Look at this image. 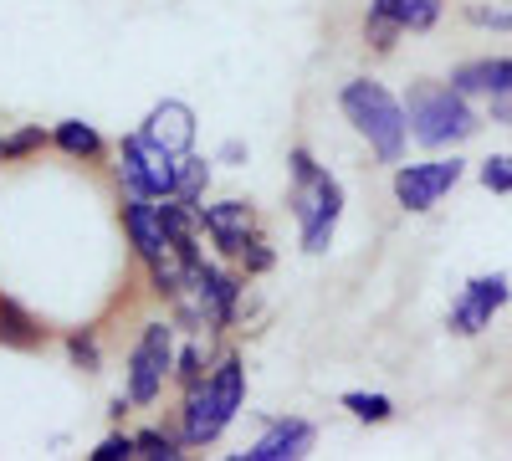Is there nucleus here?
<instances>
[{"label":"nucleus","instance_id":"1","mask_svg":"<svg viewBox=\"0 0 512 461\" xmlns=\"http://www.w3.org/2000/svg\"><path fill=\"white\" fill-rule=\"evenodd\" d=\"M287 205H292V221H297V246L308 257H323L338 236V221H344V185L328 164H318V154L308 144H292L287 149Z\"/></svg>","mask_w":512,"mask_h":461},{"label":"nucleus","instance_id":"2","mask_svg":"<svg viewBox=\"0 0 512 461\" xmlns=\"http://www.w3.org/2000/svg\"><path fill=\"white\" fill-rule=\"evenodd\" d=\"M405 118H410V144L446 154L461 149L466 139L482 134V108L477 98H466L461 88H451V77H415L405 93Z\"/></svg>","mask_w":512,"mask_h":461},{"label":"nucleus","instance_id":"3","mask_svg":"<svg viewBox=\"0 0 512 461\" xmlns=\"http://www.w3.org/2000/svg\"><path fill=\"white\" fill-rule=\"evenodd\" d=\"M338 113H344V123L364 139L374 164H390V170H395V164L405 159V149H410L405 98H395L379 77H369V72L349 77L344 88H338Z\"/></svg>","mask_w":512,"mask_h":461},{"label":"nucleus","instance_id":"4","mask_svg":"<svg viewBox=\"0 0 512 461\" xmlns=\"http://www.w3.org/2000/svg\"><path fill=\"white\" fill-rule=\"evenodd\" d=\"M246 405V359L236 349L216 354L205 385L180 395V436L190 451H205L226 436V426L236 421V410Z\"/></svg>","mask_w":512,"mask_h":461},{"label":"nucleus","instance_id":"5","mask_svg":"<svg viewBox=\"0 0 512 461\" xmlns=\"http://www.w3.org/2000/svg\"><path fill=\"white\" fill-rule=\"evenodd\" d=\"M246 272L226 267L221 257H200L190 262V287L185 298L169 308V318L180 323V333H231L246 303Z\"/></svg>","mask_w":512,"mask_h":461},{"label":"nucleus","instance_id":"6","mask_svg":"<svg viewBox=\"0 0 512 461\" xmlns=\"http://www.w3.org/2000/svg\"><path fill=\"white\" fill-rule=\"evenodd\" d=\"M175 354H180V323L175 318H144L139 339L128 344L123 359V390L134 410H149L164 400V385H175Z\"/></svg>","mask_w":512,"mask_h":461},{"label":"nucleus","instance_id":"7","mask_svg":"<svg viewBox=\"0 0 512 461\" xmlns=\"http://www.w3.org/2000/svg\"><path fill=\"white\" fill-rule=\"evenodd\" d=\"M466 180V159L451 149V154H431V159H415V164H395V175H390V195L405 216H425V211H436V205Z\"/></svg>","mask_w":512,"mask_h":461},{"label":"nucleus","instance_id":"8","mask_svg":"<svg viewBox=\"0 0 512 461\" xmlns=\"http://www.w3.org/2000/svg\"><path fill=\"white\" fill-rule=\"evenodd\" d=\"M507 303H512V277L507 272H482V277H472L456 292V303L446 313V328L456 333V339H477V333L492 328V318Z\"/></svg>","mask_w":512,"mask_h":461},{"label":"nucleus","instance_id":"9","mask_svg":"<svg viewBox=\"0 0 512 461\" xmlns=\"http://www.w3.org/2000/svg\"><path fill=\"white\" fill-rule=\"evenodd\" d=\"M200 226H205V241L216 246V257H221V262H236L241 246L256 236V205L241 200V195L200 200Z\"/></svg>","mask_w":512,"mask_h":461},{"label":"nucleus","instance_id":"10","mask_svg":"<svg viewBox=\"0 0 512 461\" xmlns=\"http://www.w3.org/2000/svg\"><path fill=\"white\" fill-rule=\"evenodd\" d=\"M118 221H123V236H128V246H134L139 267H159L169 257H180L175 241H169V231H164V221H159V200L154 195H128Z\"/></svg>","mask_w":512,"mask_h":461},{"label":"nucleus","instance_id":"11","mask_svg":"<svg viewBox=\"0 0 512 461\" xmlns=\"http://www.w3.org/2000/svg\"><path fill=\"white\" fill-rule=\"evenodd\" d=\"M313 446H318V426L308 415H277V421H267L262 436L236 456L241 461H303V456H313Z\"/></svg>","mask_w":512,"mask_h":461},{"label":"nucleus","instance_id":"12","mask_svg":"<svg viewBox=\"0 0 512 461\" xmlns=\"http://www.w3.org/2000/svg\"><path fill=\"white\" fill-rule=\"evenodd\" d=\"M139 134H144L149 144L169 149V154H190V149H195V134H200V118H195V108H190L185 98H159V103L144 113Z\"/></svg>","mask_w":512,"mask_h":461},{"label":"nucleus","instance_id":"13","mask_svg":"<svg viewBox=\"0 0 512 461\" xmlns=\"http://www.w3.org/2000/svg\"><path fill=\"white\" fill-rule=\"evenodd\" d=\"M451 88H461L466 98L492 103L502 93H512V57H472L451 67Z\"/></svg>","mask_w":512,"mask_h":461},{"label":"nucleus","instance_id":"14","mask_svg":"<svg viewBox=\"0 0 512 461\" xmlns=\"http://www.w3.org/2000/svg\"><path fill=\"white\" fill-rule=\"evenodd\" d=\"M52 149L77 159V164H98L108 154V139L93 129L88 118H62V123H52Z\"/></svg>","mask_w":512,"mask_h":461},{"label":"nucleus","instance_id":"15","mask_svg":"<svg viewBox=\"0 0 512 461\" xmlns=\"http://www.w3.org/2000/svg\"><path fill=\"white\" fill-rule=\"evenodd\" d=\"M47 344V328H41V318H31L11 292H0V349H41Z\"/></svg>","mask_w":512,"mask_h":461},{"label":"nucleus","instance_id":"16","mask_svg":"<svg viewBox=\"0 0 512 461\" xmlns=\"http://www.w3.org/2000/svg\"><path fill=\"white\" fill-rule=\"evenodd\" d=\"M369 6L390 11V16L405 26V36H425V31H436L446 0H369Z\"/></svg>","mask_w":512,"mask_h":461},{"label":"nucleus","instance_id":"17","mask_svg":"<svg viewBox=\"0 0 512 461\" xmlns=\"http://www.w3.org/2000/svg\"><path fill=\"white\" fill-rule=\"evenodd\" d=\"M210 180H216V154H180V180H175V195L180 200H190V205H200L205 195H210Z\"/></svg>","mask_w":512,"mask_h":461},{"label":"nucleus","instance_id":"18","mask_svg":"<svg viewBox=\"0 0 512 461\" xmlns=\"http://www.w3.org/2000/svg\"><path fill=\"white\" fill-rule=\"evenodd\" d=\"M400 41H405V26H400L390 11H379V6L364 11V47H369L374 57H390Z\"/></svg>","mask_w":512,"mask_h":461},{"label":"nucleus","instance_id":"19","mask_svg":"<svg viewBox=\"0 0 512 461\" xmlns=\"http://www.w3.org/2000/svg\"><path fill=\"white\" fill-rule=\"evenodd\" d=\"M338 405H344L359 426H384L395 415V400L379 395V390H349V395H338Z\"/></svg>","mask_w":512,"mask_h":461},{"label":"nucleus","instance_id":"20","mask_svg":"<svg viewBox=\"0 0 512 461\" xmlns=\"http://www.w3.org/2000/svg\"><path fill=\"white\" fill-rule=\"evenodd\" d=\"M210 359L205 349H200V333H190V339L180 344V354H175V385H180V395L185 390H195V385H205V374H210Z\"/></svg>","mask_w":512,"mask_h":461},{"label":"nucleus","instance_id":"21","mask_svg":"<svg viewBox=\"0 0 512 461\" xmlns=\"http://www.w3.org/2000/svg\"><path fill=\"white\" fill-rule=\"evenodd\" d=\"M134 451H139L144 461H180V456H185V436H180V431L144 426V431H134Z\"/></svg>","mask_w":512,"mask_h":461},{"label":"nucleus","instance_id":"22","mask_svg":"<svg viewBox=\"0 0 512 461\" xmlns=\"http://www.w3.org/2000/svg\"><path fill=\"white\" fill-rule=\"evenodd\" d=\"M62 349H67V364L82 369V374H98L103 369V344H98L93 328H72L67 339H62Z\"/></svg>","mask_w":512,"mask_h":461},{"label":"nucleus","instance_id":"23","mask_svg":"<svg viewBox=\"0 0 512 461\" xmlns=\"http://www.w3.org/2000/svg\"><path fill=\"white\" fill-rule=\"evenodd\" d=\"M461 21L477 31H512V0H466Z\"/></svg>","mask_w":512,"mask_h":461},{"label":"nucleus","instance_id":"24","mask_svg":"<svg viewBox=\"0 0 512 461\" xmlns=\"http://www.w3.org/2000/svg\"><path fill=\"white\" fill-rule=\"evenodd\" d=\"M52 144V129H41V123H21V129L6 134V164H26L31 154H41Z\"/></svg>","mask_w":512,"mask_h":461},{"label":"nucleus","instance_id":"25","mask_svg":"<svg viewBox=\"0 0 512 461\" xmlns=\"http://www.w3.org/2000/svg\"><path fill=\"white\" fill-rule=\"evenodd\" d=\"M236 267L246 272V277H267L272 267H277V246L262 236V231H256L246 246H241V257H236Z\"/></svg>","mask_w":512,"mask_h":461},{"label":"nucleus","instance_id":"26","mask_svg":"<svg viewBox=\"0 0 512 461\" xmlns=\"http://www.w3.org/2000/svg\"><path fill=\"white\" fill-rule=\"evenodd\" d=\"M477 180L492 190V195H512V154H487L477 164Z\"/></svg>","mask_w":512,"mask_h":461},{"label":"nucleus","instance_id":"27","mask_svg":"<svg viewBox=\"0 0 512 461\" xmlns=\"http://www.w3.org/2000/svg\"><path fill=\"white\" fill-rule=\"evenodd\" d=\"M139 451H134V431H108L93 451H88V461H134Z\"/></svg>","mask_w":512,"mask_h":461},{"label":"nucleus","instance_id":"28","mask_svg":"<svg viewBox=\"0 0 512 461\" xmlns=\"http://www.w3.org/2000/svg\"><path fill=\"white\" fill-rule=\"evenodd\" d=\"M216 164H226V170H246V164H251V144L246 139H221Z\"/></svg>","mask_w":512,"mask_h":461},{"label":"nucleus","instance_id":"29","mask_svg":"<svg viewBox=\"0 0 512 461\" xmlns=\"http://www.w3.org/2000/svg\"><path fill=\"white\" fill-rule=\"evenodd\" d=\"M487 118H492V123H507V129H512V93L492 98V103H487Z\"/></svg>","mask_w":512,"mask_h":461},{"label":"nucleus","instance_id":"30","mask_svg":"<svg viewBox=\"0 0 512 461\" xmlns=\"http://www.w3.org/2000/svg\"><path fill=\"white\" fill-rule=\"evenodd\" d=\"M128 410H134V400H128V390L108 400V415H113V421H123V415H128Z\"/></svg>","mask_w":512,"mask_h":461},{"label":"nucleus","instance_id":"31","mask_svg":"<svg viewBox=\"0 0 512 461\" xmlns=\"http://www.w3.org/2000/svg\"><path fill=\"white\" fill-rule=\"evenodd\" d=\"M0 164H6V139H0Z\"/></svg>","mask_w":512,"mask_h":461}]
</instances>
